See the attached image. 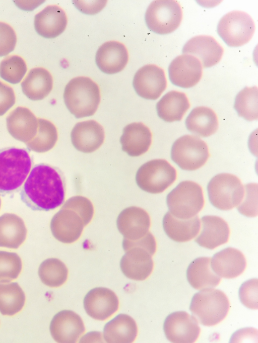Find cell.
Returning <instances> with one entry per match:
<instances>
[{"label":"cell","instance_id":"5b68a950","mask_svg":"<svg viewBox=\"0 0 258 343\" xmlns=\"http://www.w3.org/2000/svg\"><path fill=\"white\" fill-rule=\"evenodd\" d=\"M166 203L173 216L181 219L193 217L204 205L202 189L195 182L182 181L167 195Z\"/></svg>","mask_w":258,"mask_h":343},{"label":"cell","instance_id":"74e56055","mask_svg":"<svg viewBox=\"0 0 258 343\" xmlns=\"http://www.w3.org/2000/svg\"><path fill=\"white\" fill-rule=\"evenodd\" d=\"M27 70L25 61L18 55L7 57L0 63L1 77L12 84L19 83L25 75Z\"/></svg>","mask_w":258,"mask_h":343},{"label":"cell","instance_id":"ba28073f","mask_svg":"<svg viewBox=\"0 0 258 343\" xmlns=\"http://www.w3.org/2000/svg\"><path fill=\"white\" fill-rule=\"evenodd\" d=\"M182 18L180 5L173 0L153 1L145 15L148 29L159 35H166L174 31L179 26Z\"/></svg>","mask_w":258,"mask_h":343},{"label":"cell","instance_id":"8d00e7d4","mask_svg":"<svg viewBox=\"0 0 258 343\" xmlns=\"http://www.w3.org/2000/svg\"><path fill=\"white\" fill-rule=\"evenodd\" d=\"M68 274L66 265L56 258L44 260L38 269V275L42 282L51 287L62 285L67 279Z\"/></svg>","mask_w":258,"mask_h":343},{"label":"cell","instance_id":"ab89813d","mask_svg":"<svg viewBox=\"0 0 258 343\" xmlns=\"http://www.w3.org/2000/svg\"><path fill=\"white\" fill-rule=\"evenodd\" d=\"M61 208L75 211L82 218L84 226L91 221L94 215V208L91 202L87 198L76 196L68 199Z\"/></svg>","mask_w":258,"mask_h":343},{"label":"cell","instance_id":"f35d334b","mask_svg":"<svg viewBox=\"0 0 258 343\" xmlns=\"http://www.w3.org/2000/svg\"><path fill=\"white\" fill-rule=\"evenodd\" d=\"M22 267L21 258L16 253L0 251V282H8L16 279Z\"/></svg>","mask_w":258,"mask_h":343},{"label":"cell","instance_id":"44dd1931","mask_svg":"<svg viewBox=\"0 0 258 343\" xmlns=\"http://www.w3.org/2000/svg\"><path fill=\"white\" fill-rule=\"evenodd\" d=\"M128 60L127 50L120 42L111 41L104 43L98 49L95 62L103 72L112 74L122 70Z\"/></svg>","mask_w":258,"mask_h":343},{"label":"cell","instance_id":"b9f144b4","mask_svg":"<svg viewBox=\"0 0 258 343\" xmlns=\"http://www.w3.org/2000/svg\"><path fill=\"white\" fill-rule=\"evenodd\" d=\"M257 284V279L252 278L243 282L239 289L240 301L249 309H257L258 308Z\"/></svg>","mask_w":258,"mask_h":343},{"label":"cell","instance_id":"83f0119b","mask_svg":"<svg viewBox=\"0 0 258 343\" xmlns=\"http://www.w3.org/2000/svg\"><path fill=\"white\" fill-rule=\"evenodd\" d=\"M53 87V79L50 72L42 67L31 69L21 83L23 94L32 101H40L46 98Z\"/></svg>","mask_w":258,"mask_h":343},{"label":"cell","instance_id":"7a4b0ae2","mask_svg":"<svg viewBox=\"0 0 258 343\" xmlns=\"http://www.w3.org/2000/svg\"><path fill=\"white\" fill-rule=\"evenodd\" d=\"M32 165V159L25 149L11 147L0 149V194L19 190Z\"/></svg>","mask_w":258,"mask_h":343},{"label":"cell","instance_id":"9a60e30c","mask_svg":"<svg viewBox=\"0 0 258 343\" xmlns=\"http://www.w3.org/2000/svg\"><path fill=\"white\" fill-rule=\"evenodd\" d=\"M84 307L92 318L103 320L112 315L118 308V300L111 290L96 287L90 290L85 295Z\"/></svg>","mask_w":258,"mask_h":343},{"label":"cell","instance_id":"f1b7e54d","mask_svg":"<svg viewBox=\"0 0 258 343\" xmlns=\"http://www.w3.org/2000/svg\"><path fill=\"white\" fill-rule=\"evenodd\" d=\"M210 262V258L199 257L188 265L186 273V279L194 289L212 288L220 283L221 277L212 270Z\"/></svg>","mask_w":258,"mask_h":343},{"label":"cell","instance_id":"5bb4252c","mask_svg":"<svg viewBox=\"0 0 258 343\" xmlns=\"http://www.w3.org/2000/svg\"><path fill=\"white\" fill-rule=\"evenodd\" d=\"M49 329L54 340L60 343L76 342L85 330L81 318L70 310L56 313L50 322Z\"/></svg>","mask_w":258,"mask_h":343},{"label":"cell","instance_id":"4316f807","mask_svg":"<svg viewBox=\"0 0 258 343\" xmlns=\"http://www.w3.org/2000/svg\"><path fill=\"white\" fill-rule=\"evenodd\" d=\"M165 233L173 241L182 242L195 237L200 229V220L196 215L190 218L181 219L173 216L169 211L162 221Z\"/></svg>","mask_w":258,"mask_h":343},{"label":"cell","instance_id":"30bf717a","mask_svg":"<svg viewBox=\"0 0 258 343\" xmlns=\"http://www.w3.org/2000/svg\"><path fill=\"white\" fill-rule=\"evenodd\" d=\"M171 158L181 169L192 171L199 169L207 161L209 152L207 144L195 135L181 136L173 143Z\"/></svg>","mask_w":258,"mask_h":343},{"label":"cell","instance_id":"7bdbcfd3","mask_svg":"<svg viewBox=\"0 0 258 343\" xmlns=\"http://www.w3.org/2000/svg\"><path fill=\"white\" fill-rule=\"evenodd\" d=\"M16 42L17 37L14 29L9 25L0 22V57L12 52Z\"/></svg>","mask_w":258,"mask_h":343},{"label":"cell","instance_id":"4dcf8cb0","mask_svg":"<svg viewBox=\"0 0 258 343\" xmlns=\"http://www.w3.org/2000/svg\"><path fill=\"white\" fill-rule=\"evenodd\" d=\"M190 106L186 95L171 91L164 95L156 104L158 117L167 122L180 121Z\"/></svg>","mask_w":258,"mask_h":343},{"label":"cell","instance_id":"9c48e42d","mask_svg":"<svg viewBox=\"0 0 258 343\" xmlns=\"http://www.w3.org/2000/svg\"><path fill=\"white\" fill-rule=\"evenodd\" d=\"M255 30L252 18L246 13L233 11L224 15L219 21V36L229 47H237L248 43Z\"/></svg>","mask_w":258,"mask_h":343},{"label":"cell","instance_id":"e575fe53","mask_svg":"<svg viewBox=\"0 0 258 343\" xmlns=\"http://www.w3.org/2000/svg\"><path fill=\"white\" fill-rule=\"evenodd\" d=\"M38 123L36 136L26 145L32 151L43 153L50 150L55 145L58 138L57 131L55 125L47 120L38 118Z\"/></svg>","mask_w":258,"mask_h":343},{"label":"cell","instance_id":"d6986e66","mask_svg":"<svg viewBox=\"0 0 258 343\" xmlns=\"http://www.w3.org/2000/svg\"><path fill=\"white\" fill-rule=\"evenodd\" d=\"M182 53L197 57L205 68L211 67L220 61L223 49L213 37L200 35L190 39L183 46Z\"/></svg>","mask_w":258,"mask_h":343},{"label":"cell","instance_id":"d6a6232c","mask_svg":"<svg viewBox=\"0 0 258 343\" xmlns=\"http://www.w3.org/2000/svg\"><path fill=\"white\" fill-rule=\"evenodd\" d=\"M186 129L191 133L200 137H208L214 134L218 127L216 114L207 107L194 108L186 118Z\"/></svg>","mask_w":258,"mask_h":343},{"label":"cell","instance_id":"cb8c5ba5","mask_svg":"<svg viewBox=\"0 0 258 343\" xmlns=\"http://www.w3.org/2000/svg\"><path fill=\"white\" fill-rule=\"evenodd\" d=\"M212 270L220 277L232 279L241 275L246 267L244 255L239 250L228 247L215 253L211 258Z\"/></svg>","mask_w":258,"mask_h":343},{"label":"cell","instance_id":"2e32d148","mask_svg":"<svg viewBox=\"0 0 258 343\" xmlns=\"http://www.w3.org/2000/svg\"><path fill=\"white\" fill-rule=\"evenodd\" d=\"M50 229L53 236L64 243L76 241L80 237L83 227V221L74 211L61 208L52 218Z\"/></svg>","mask_w":258,"mask_h":343},{"label":"cell","instance_id":"f546056e","mask_svg":"<svg viewBox=\"0 0 258 343\" xmlns=\"http://www.w3.org/2000/svg\"><path fill=\"white\" fill-rule=\"evenodd\" d=\"M137 332L133 318L128 315L119 314L106 323L103 337L108 343H130L135 339Z\"/></svg>","mask_w":258,"mask_h":343},{"label":"cell","instance_id":"ffe728a7","mask_svg":"<svg viewBox=\"0 0 258 343\" xmlns=\"http://www.w3.org/2000/svg\"><path fill=\"white\" fill-rule=\"evenodd\" d=\"M71 138L74 147L79 151L89 153L103 144L105 135L102 126L94 120L77 123L73 128Z\"/></svg>","mask_w":258,"mask_h":343},{"label":"cell","instance_id":"60d3db41","mask_svg":"<svg viewBox=\"0 0 258 343\" xmlns=\"http://www.w3.org/2000/svg\"><path fill=\"white\" fill-rule=\"evenodd\" d=\"M243 198L237 209L242 215L253 217L257 215V185L249 184L245 186Z\"/></svg>","mask_w":258,"mask_h":343},{"label":"cell","instance_id":"7c38bea8","mask_svg":"<svg viewBox=\"0 0 258 343\" xmlns=\"http://www.w3.org/2000/svg\"><path fill=\"white\" fill-rule=\"evenodd\" d=\"M135 92L147 100L157 99L165 91L167 80L164 70L155 64H147L135 73L133 81Z\"/></svg>","mask_w":258,"mask_h":343},{"label":"cell","instance_id":"4fadbf2b","mask_svg":"<svg viewBox=\"0 0 258 343\" xmlns=\"http://www.w3.org/2000/svg\"><path fill=\"white\" fill-rule=\"evenodd\" d=\"M202 66L196 57L183 54L176 57L168 67L171 82L175 86L187 89L197 84L202 75Z\"/></svg>","mask_w":258,"mask_h":343},{"label":"cell","instance_id":"484cf974","mask_svg":"<svg viewBox=\"0 0 258 343\" xmlns=\"http://www.w3.org/2000/svg\"><path fill=\"white\" fill-rule=\"evenodd\" d=\"M120 142L122 150L128 155L139 156L149 149L152 142V134L143 123H132L123 128Z\"/></svg>","mask_w":258,"mask_h":343},{"label":"cell","instance_id":"bcb514c9","mask_svg":"<svg viewBox=\"0 0 258 343\" xmlns=\"http://www.w3.org/2000/svg\"><path fill=\"white\" fill-rule=\"evenodd\" d=\"M16 5L22 10L31 11L37 7L41 2L39 1H15Z\"/></svg>","mask_w":258,"mask_h":343},{"label":"cell","instance_id":"d590c367","mask_svg":"<svg viewBox=\"0 0 258 343\" xmlns=\"http://www.w3.org/2000/svg\"><path fill=\"white\" fill-rule=\"evenodd\" d=\"M234 109L237 115L248 121L258 118V93L256 86L245 87L236 96Z\"/></svg>","mask_w":258,"mask_h":343},{"label":"cell","instance_id":"836d02e7","mask_svg":"<svg viewBox=\"0 0 258 343\" xmlns=\"http://www.w3.org/2000/svg\"><path fill=\"white\" fill-rule=\"evenodd\" d=\"M25 294L16 282H0V312L5 315H13L23 307Z\"/></svg>","mask_w":258,"mask_h":343},{"label":"cell","instance_id":"6da1fadb","mask_svg":"<svg viewBox=\"0 0 258 343\" xmlns=\"http://www.w3.org/2000/svg\"><path fill=\"white\" fill-rule=\"evenodd\" d=\"M20 196L22 202L33 210L48 211L56 208L65 198L61 172L48 164L35 165L22 188Z\"/></svg>","mask_w":258,"mask_h":343},{"label":"cell","instance_id":"603a6c76","mask_svg":"<svg viewBox=\"0 0 258 343\" xmlns=\"http://www.w3.org/2000/svg\"><path fill=\"white\" fill-rule=\"evenodd\" d=\"M67 18L64 11L55 5L48 6L34 17L35 31L41 37L54 38L66 29Z\"/></svg>","mask_w":258,"mask_h":343},{"label":"cell","instance_id":"1f68e13d","mask_svg":"<svg viewBox=\"0 0 258 343\" xmlns=\"http://www.w3.org/2000/svg\"><path fill=\"white\" fill-rule=\"evenodd\" d=\"M26 235L27 229L21 217L13 213L0 216V247L18 248Z\"/></svg>","mask_w":258,"mask_h":343},{"label":"cell","instance_id":"7402d4cb","mask_svg":"<svg viewBox=\"0 0 258 343\" xmlns=\"http://www.w3.org/2000/svg\"><path fill=\"white\" fill-rule=\"evenodd\" d=\"M9 134L20 141L27 143L36 136L38 119L28 108L18 107L11 112L6 119Z\"/></svg>","mask_w":258,"mask_h":343},{"label":"cell","instance_id":"ac0fdd59","mask_svg":"<svg viewBox=\"0 0 258 343\" xmlns=\"http://www.w3.org/2000/svg\"><path fill=\"white\" fill-rule=\"evenodd\" d=\"M125 251L120 262L123 274L134 280L142 281L147 278L153 269L152 253L139 246L132 247Z\"/></svg>","mask_w":258,"mask_h":343},{"label":"cell","instance_id":"e0dca14e","mask_svg":"<svg viewBox=\"0 0 258 343\" xmlns=\"http://www.w3.org/2000/svg\"><path fill=\"white\" fill-rule=\"evenodd\" d=\"M116 225L124 238L136 240L144 236L150 226V218L143 209L131 206L123 210L118 216Z\"/></svg>","mask_w":258,"mask_h":343},{"label":"cell","instance_id":"d4e9b609","mask_svg":"<svg viewBox=\"0 0 258 343\" xmlns=\"http://www.w3.org/2000/svg\"><path fill=\"white\" fill-rule=\"evenodd\" d=\"M201 220L202 230L195 239L200 246L213 249L228 241L230 231L224 219L217 216L206 215Z\"/></svg>","mask_w":258,"mask_h":343},{"label":"cell","instance_id":"3957f363","mask_svg":"<svg viewBox=\"0 0 258 343\" xmlns=\"http://www.w3.org/2000/svg\"><path fill=\"white\" fill-rule=\"evenodd\" d=\"M63 100L68 110L76 118L91 116L100 102L99 88L89 77H75L66 85Z\"/></svg>","mask_w":258,"mask_h":343},{"label":"cell","instance_id":"8992f818","mask_svg":"<svg viewBox=\"0 0 258 343\" xmlns=\"http://www.w3.org/2000/svg\"><path fill=\"white\" fill-rule=\"evenodd\" d=\"M210 203L221 210H229L238 206L244 195V188L235 176L222 173L213 177L207 186Z\"/></svg>","mask_w":258,"mask_h":343},{"label":"cell","instance_id":"8fae6325","mask_svg":"<svg viewBox=\"0 0 258 343\" xmlns=\"http://www.w3.org/2000/svg\"><path fill=\"white\" fill-rule=\"evenodd\" d=\"M163 330L166 338L174 343L194 342L200 333L197 319L184 311L169 314L164 321Z\"/></svg>","mask_w":258,"mask_h":343},{"label":"cell","instance_id":"277c9868","mask_svg":"<svg viewBox=\"0 0 258 343\" xmlns=\"http://www.w3.org/2000/svg\"><path fill=\"white\" fill-rule=\"evenodd\" d=\"M229 302L222 291L212 288L201 290L192 297L189 310L202 325H215L223 320L229 309Z\"/></svg>","mask_w":258,"mask_h":343},{"label":"cell","instance_id":"7dc6e473","mask_svg":"<svg viewBox=\"0 0 258 343\" xmlns=\"http://www.w3.org/2000/svg\"><path fill=\"white\" fill-rule=\"evenodd\" d=\"M1 198H0V208H1Z\"/></svg>","mask_w":258,"mask_h":343},{"label":"cell","instance_id":"f6af8a7d","mask_svg":"<svg viewBox=\"0 0 258 343\" xmlns=\"http://www.w3.org/2000/svg\"><path fill=\"white\" fill-rule=\"evenodd\" d=\"M16 97L13 89L0 81V116L4 115L15 103Z\"/></svg>","mask_w":258,"mask_h":343},{"label":"cell","instance_id":"52a82bcc","mask_svg":"<svg viewBox=\"0 0 258 343\" xmlns=\"http://www.w3.org/2000/svg\"><path fill=\"white\" fill-rule=\"evenodd\" d=\"M176 178L175 169L163 159H153L145 163L136 175L138 187L151 194L163 192L174 182Z\"/></svg>","mask_w":258,"mask_h":343},{"label":"cell","instance_id":"ee69618b","mask_svg":"<svg viewBox=\"0 0 258 343\" xmlns=\"http://www.w3.org/2000/svg\"><path fill=\"white\" fill-rule=\"evenodd\" d=\"M133 246L145 248L153 255L156 251V243L154 237L150 232L141 238L136 240H130L123 238L122 247L124 251Z\"/></svg>","mask_w":258,"mask_h":343}]
</instances>
